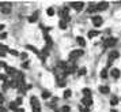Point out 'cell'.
<instances>
[{
    "instance_id": "obj_3",
    "label": "cell",
    "mask_w": 121,
    "mask_h": 112,
    "mask_svg": "<svg viewBox=\"0 0 121 112\" xmlns=\"http://www.w3.org/2000/svg\"><path fill=\"white\" fill-rule=\"evenodd\" d=\"M59 14H60V17L63 18V21H69V8L68 7H63L60 11H59Z\"/></svg>"
},
{
    "instance_id": "obj_40",
    "label": "cell",
    "mask_w": 121,
    "mask_h": 112,
    "mask_svg": "<svg viewBox=\"0 0 121 112\" xmlns=\"http://www.w3.org/2000/svg\"><path fill=\"white\" fill-rule=\"evenodd\" d=\"M0 112H7L6 108H3V107H0Z\"/></svg>"
},
{
    "instance_id": "obj_5",
    "label": "cell",
    "mask_w": 121,
    "mask_h": 112,
    "mask_svg": "<svg viewBox=\"0 0 121 112\" xmlns=\"http://www.w3.org/2000/svg\"><path fill=\"white\" fill-rule=\"evenodd\" d=\"M69 6H71L73 10L80 11V10L83 8V6H84V3H83V1H71V3H69Z\"/></svg>"
},
{
    "instance_id": "obj_20",
    "label": "cell",
    "mask_w": 121,
    "mask_h": 112,
    "mask_svg": "<svg viewBox=\"0 0 121 112\" xmlns=\"http://www.w3.org/2000/svg\"><path fill=\"white\" fill-rule=\"evenodd\" d=\"M10 109H12V111H15V112H17L18 109H19V108H18V105H17V103H15V101H12L11 104H10Z\"/></svg>"
},
{
    "instance_id": "obj_7",
    "label": "cell",
    "mask_w": 121,
    "mask_h": 112,
    "mask_svg": "<svg viewBox=\"0 0 121 112\" xmlns=\"http://www.w3.org/2000/svg\"><path fill=\"white\" fill-rule=\"evenodd\" d=\"M102 23H104V19H102L101 17H93V25L95 26V28H99Z\"/></svg>"
},
{
    "instance_id": "obj_38",
    "label": "cell",
    "mask_w": 121,
    "mask_h": 112,
    "mask_svg": "<svg viewBox=\"0 0 121 112\" xmlns=\"http://www.w3.org/2000/svg\"><path fill=\"white\" fill-rule=\"evenodd\" d=\"M33 112H41V108H33Z\"/></svg>"
},
{
    "instance_id": "obj_31",
    "label": "cell",
    "mask_w": 121,
    "mask_h": 112,
    "mask_svg": "<svg viewBox=\"0 0 121 112\" xmlns=\"http://www.w3.org/2000/svg\"><path fill=\"white\" fill-rule=\"evenodd\" d=\"M0 81H3V82L6 84V81H7V75H3V74H0Z\"/></svg>"
},
{
    "instance_id": "obj_34",
    "label": "cell",
    "mask_w": 121,
    "mask_h": 112,
    "mask_svg": "<svg viewBox=\"0 0 121 112\" xmlns=\"http://www.w3.org/2000/svg\"><path fill=\"white\" fill-rule=\"evenodd\" d=\"M15 103H17V105H21V104H22V98H21V97H18L17 100H15Z\"/></svg>"
},
{
    "instance_id": "obj_30",
    "label": "cell",
    "mask_w": 121,
    "mask_h": 112,
    "mask_svg": "<svg viewBox=\"0 0 121 112\" xmlns=\"http://www.w3.org/2000/svg\"><path fill=\"white\" fill-rule=\"evenodd\" d=\"M0 51L6 52V51H8V47H6V45H3V44H0Z\"/></svg>"
},
{
    "instance_id": "obj_27",
    "label": "cell",
    "mask_w": 121,
    "mask_h": 112,
    "mask_svg": "<svg viewBox=\"0 0 121 112\" xmlns=\"http://www.w3.org/2000/svg\"><path fill=\"white\" fill-rule=\"evenodd\" d=\"M69 111H71V109H69V107H67V105H64L60 109V112H69Z\"/></svg>"
},
{
    "instance_id": "obj_13",
    "label": "cell",
    "mask_w": 121,
    "mask_h": 112,
    "mask_svg": "<svg viewBox=\"0 0 121 112\" xmlns=\"http://www.w3.org/2000/svg\"><path fill=\"white\" fill-rule=\"evenodd\" d=\"M99 92L102 94H108V93H110V89L109 86H99Z\"/></svg>"
},
{
    "instance_id": "obj_35",
    "label": "cell",
    "mask_w": 121,
    "mask_h": 112,
    "mask_svg": "<svg viewBox=\"0 0 121 112\" xmlns=\"http://www.w3.org/2000/svg\"><path fill=\"white\" fill-rule=\"evenodd\" d=\"M7 38V33H0V40Z\"/></svg>"
},
{
    "instance_id": "obj_21",
    "label": "cell",
    "mask_w": 121,
    "mask_h": 112,
    "mask_svg": "<svg viewBox=\"0 0 121 112\" xmlns=\"http://www.w3.org/2000/svg\"><path fill=\"white\" fill-rule=\"evenodd\" d=\"M50 92H48V90H44V92H42V98H45V100H46V98H49L50 97Z\"/></svg>"
},
{
    "instance_id": "obj_39",
    "label": "cell",
    "mask_w": 121,
    "mask_h": 112,
    "mask_svg": "<svg viewBox=\"0 0 121 112\" xmlns=\"http://www.w3.org/2000/svg\"><path fill=\"white\" fill-rule=\"evenodd\" d=\"M21 57H22V59H27V55H26V53H22V55H21Z\"/></svg>"
},
{
    "instance_id": "obj_4",
    "label": "cell",
    "mask_w": 121,
    "mask_h": 112,
    "mask_svg": "<svg viewBox=\"0 0 121 112\" xmlns=\"http://www.w3.org/2000/svg\"><path fill=\"white\" fill-rule=\"evenodd\" d=\"M116 44H117V38H113V37H109V38H106L104 41L105 48H112V47H114Z\"/></svg>"
},
{
    "instance_id": "obj_19",
    "label": "cell",
    "mask_w": 121,
    "mask_h": 112,
    "mask_svg": "<svg viewBox=\"0 0 121 112\" xmlns=\"http://www.w3.org/2000/svg\"><path fill=\"white\" fill-rule=\"evenodd\" d=\"M110 104H112V105H117V104H118V98H117L116 96H112V98H110Z\"/></svg>"
},
{
    "instance_id": "obj_1",
    "label": "cell",
    "mask_w": 121,
    "mask_h": 112,
    "mask_svg": "<svg viewBox=\"0 0 121 112\" xmlns=\"http://www.w3.org/2000/svg\"><path fill=\"white\" fill-rule=\"evenodd\" d=\"M12 10V3L10 1H4V3H0V11L3 14H10Z\"/></svg>"
},
{
    "instance_id": "obj_43",
    "label": "cell",
    "mask_w": 121,
    "mask_h": 112,
    "mask_svg": "<svg viewBox=\"0 0 121 112\" xmlns=\"http://www.w3.org/2000/svg\"><path fill=\"white\" fill-rule=\"evenodd\" d=\"M110 112H117V111H114V109H113V111H110Z\"/></svg>"
},
{
    "instance_id": "obj_32",
    "label": "cell",
    "mask_w": 121,
    "mask_h": 112,
    "mask_svg": "<svg viewBox=\"0 0 121 112\" xmlns=\"http://www.w3.org/2000/svg\"><path fill=\"white\" fill-rule=\"evenodd\" d=\"M79 109H80V112H90L87 108H86V107H82V105L79 107Z\"/></svg>"
},
{
    "instance_id": "obj_12",
    "label": "cell",
    "mask_w": 121,
    "mask_h": 112,
    "mask_svg": "<svg viewBox=\"0 0 121 112\" xmlns=\"http://www.w3.org/2000/svg\"><path fill=\"white\" fill-rule=\"evenodd\" d=\"M6 70H7V74H8V75H14V77H15V75H17V73H18L14 67H8V66L6 67Z\"/></svg>"
},
{
    "instance_id": "obj_42",
    "label": "cell",
    "mask_w": 121,
    "mask_h": 112,
    "mask_svg": "<svg viewBox=\"0 0 121 112\" xmlns=\"http://www.w3.org/2000/svg\"><path fill=\"white\" fill-rule=\"evenodd\" d=\"M4 29V25H0V30H3Z\"/></svg>"
},
{
    "instance_id": "obj_11",
    "label": "cell",
    "mask_w": 121,
    "mask_h": 112,
    "mask_svg": "<svg viewBox=\"0 0 121 112\" xmlns=\"http://www.w3.org/2000/svg\"><path fill=\"white\" fill-rule=\"evenodd\" d=\"M118 56H120V53H118L117 51H112V52L109 53V60L110 62H113V60H116Z\"/></svg>"
},
{
    "instance_id": "obj_26",
    "label": "cell",
    "mask_w": 121,
    "mask_h": 112,
    "mask_svg": "<svg viewBox=\"0 0 121 112\" xmlns=\"http://www.w3.org/2000/svg\"><path fill=\"white\" fill-rule=\"evenodd\" d=\"M71 94H72V92H71L69 89L65 90V92H64V98H68V97H71Z\"/></svg>"
},
{
    "instance_id": "obj_41",
    "label": "cell",
    "mask_w": 121,
    "mask_h": 112,
    "mask_svg": "<svg viewBox=\"0 0 121 112\" xmlns=\"http://www.w3.org/2000/svg\"><path fill=\"white\" fill-rule=\"evenodd\" d=\"M17 112H25V109H23V108H19V109H18Z\"/></svg>"
},
{
    "instance_id": "obj_37",
    "label": "cell",
    "mask_w": 121,
    "mask_h": 112,
    "mask_svg": "<svg viewBox=\"0 0 121 112\" xmlns=\"http://www.w3.org/2000/svg\"><path fill=\"white\" fill-rule=\"evenodd\" d=\"M6 56V52H3V51H0V57H4Z\"/></svg>"
},
{
    "instance_id": "obj_44",
    "label": "cell",
    "mask_w": 121,
    "mask_h": 112,
    "mask_svg": "<svg viewBox=\"0 0 121 112\" xmlns=\"http://www.w3.org/2000/svg\"><path fill=\"white\" fill-rule=\"evenodd\" d=\"M0 67H1V64H0Z\"/></svg>"
},
{
    "instance_id": "obj_28",
    "label": "cell",
    "mask_w": 121,
    "mask_h": 112,
    "mask_svg": "<svg viewBox=\"0 0 121 112\" xmlns=\"http://www.w3.org/2000/svg\"><path fill=\"white\" fill-rule=\"evenodd\" d=\"M57 86L64 88V86H65V81H57Z\"/></svg>"
},
{
    "instance_id": "obj_23",
    "label": "cell",
    "mask_w": 121,
    "mask_h": 112,
    "mask_svg": "<svg viewBox=\"0 0 121 112\" xmlns=\"http://www.w3.org/2000/svg\"><path fill=\"white\" fill-rule=\"evenodd\" d=\"M99 75H101V78H104V79H105V78H108V70H102Z\"/></svg>"
},
{
    "instance_id": "obj_36",
    "label": "cell",
    "mask_w": 121,
    "mask_h": 112,
    "mask_svg": "<svg viewBox=\"0 0 121 112\" xmlns=\"http://www.w3.org/2000/svg\"><path fill=\"white\" fill-rule=\"evenodd\" d=\"M3 103H4V96H3V94H0V107L3 105Z\"/></svg>"
},
{
    "instance_id": "obj_18",
    "label": "cell",
    "mask_w": 121,
    "mask_h": 112,
    "mask_svg": "<svg viewBox=\"0 0 121 112\" xmlns=\"http://www.w3.org/2000/svg\"><path fill=\"white\" fill-rule=\"evenodd\" d=\"M76 42L80 45V47H84V45H86V41H84V38H83V37H78Z\"/></svg>"
},
{
    "instance_id": "obj_16",
    "label": "cell",
    "mask_w": 121,
    "mask_h": 112,
    "mask_svg": "<svg viewBox=\"0 0 121 112\" xmlns=\"http://www.w3.org/2000/svg\"><path fill=\"white\" fill-rule=\"evenodd\" d=\"M99 34V32L98 30H91V32H88V38H93V37H95V36H98Z\"/></svg>"
},
{
    "instance_id": "obj_29",
    "label": "cell",
    "mask_w": 121,
    "mask_h": 112,
    "mask_svg": "<svg viewBox=\"0 0 121 112\" xmlns=\"http://www.w3.org/2000/svg\"><path fill=\"white\" fill-rule=\"evenodd\" d=\"M48 15H49V17H52V15H53V14H55V10H53V8H52V7H50V8H48Z\"/></svg>"
},
{
    "instance_id": "obj_14",
    "label": "cell",
    "mask_w": 121,
    "mask_h": 112,
    "mask_svg": "<svg viewBox=\"0 0 121 112\" xmlns=\"http://www.w3.org/2000/svg\"><path fill=\"white\" fill-rule=\"evenodd\" d=\"M95 11H97V4L91 3V4H90V7H88L87 12H88V14H91V12H95Z\"/></svg>"
},
{
    "instance_id": "obj_25",
    "label": "cell",
    "mask_w": 121,
    "mask_h": 112,
    "mask_svg": "<svg viewBox=\"0 0 121 112\" xmlns=\"http://www.w3.org/2000/svg\"><path fill=\"white\" fill-rule=\"evenodd\" d=\"M26 48H27V49H30V51H33V52H35L37 55H39V52L37 51V48H34V47H31V45H27Z\"/></svg>"
},
{
    "instance_id": "obj_10",
    "label": "cell",
    "mask_w": 121,
    "mask_h": 112,
    "mask_svg": "<svg viewBox=\"0 0 121 112\" xmlns=\"http://www.w3.org/2000/svg\"><path fill=\"white\" fill-rule=\"evenodd\" d=\"M110 75H112V77H113L114 79H117V78H120L121 73H120V70H118V68H112V71H110Z\"/></svg>"
},
{
    "instance_id": "obj_9",
    "label": "cell",
    "mask_w": 121,
    "mask_h": 112,
    "mask_svg": "<svg viewBox=\"0 0 121 112\" xmlns=\"http://www.w3.org/2000/svg\"><path fill=\"white\" fill-rule=\"evenodd\" d=\"M82 104H84V107H91V104H93V98H91V97H83L82 98Z\"/></svg>"
},
{
    "instance_id": "obj_22",
    "label": "cell",
    "mask_w": 121,
    "mask_h": 112,
    "mask_svg": "<svg viewBox=\"0 0 121 112\" xmlns=\"http://www.w3.org/2000/svg\"><path fill=\"white\" fill-rule=\"evenodd\" d=\"M86 73H87V70H86L84 67H82V68L78 70V75H86Z\"/></svg>"
},
{
    "instance_id": "obj_15",
    "label": "cell",
    "mask_w": 121,
    "mask_h": 112,
    "mask_svg": "<svg viewBox=\"0 0 121 112\" xmlns=\"http://www.w3.org/2000/svg\"><path fill=\"white\" fill-rule=\"evenodd\" d=\"M82 93L84 94V97H91V90L88 89V88H84L82 90Z\"/></svg>"
},
{
    "instance_id": "obj_2",
    "label": "cell",
    "mask_w": 121,
    "mask_h": 112,
    "mask_svg": "<svg viewBox=\"0 0 121 112\" xmlns=\"http://www.w3.org/2000/svg\"><path fill=\"white\" fill-rule=\"evenodd\" d=\"M82 55H83V51H82V49L72 51V52H69V55H68V59H69L71 62H75V59H78V57H80Z\"/></svg>"
},
{
    "instance_id": "obj_17",
    "label": "cell",
    "mask_w": 121,
    "mask_h": 112,
    "mask_svg": "<svg viewBox=\"0 0 121 112\" xmlns=\"http://www.w3.org/2000/svg\"><path fill=\"white\" fill-rule=\"evenodd\" d=\"M37 19H38V12H35V14H33V15H31V17L29 18V22H35V21H37Z\"/></svg>"
},
{
    "instance_id": "obj_6",
    "label": "cell",
    "mask_w": 121,
    "mask_h": 112,
    "mask_svg": "<svg viewBox=\"0 0 121 112\" xmlns=\"http://www.w3.org/2000/svg\"><path fill=\"white\" fill-rule=\"evenodd\" d=\"M108 7H109V3H108V1H101V3L97 4V11H104Z\"/></svg>"
},
{
    "instance_id": "obj_24",
    "label": "cell",
    "mask_w": 121,
    "mask_h": 112,
    "mask_svg": "<svg viewBox=\"0 0 121 112\" xmlns=\"http://www.w3.org/2000/svg\"><path fill=\"white\" fill-rule=\"evenodd\" d=\"M59 26H60V29H67V22H65V21H63V19H61V21H60V23H59Z\"/></svg>"
},
{
    "instance_id": "obj_8",
    "label": "cell",
    "mask_w": 121,
    "mask_h": 112,
    "mask_svg": "<svg viewBox=\"0 0 121 112\" xmlns=\"http://www.w3.org/2000/svg\"><path fill=\"white\" fill-rule=\"evenodd\" d=\"M30 103H31V107H33V108H41V107H39V101H38V98H37L35 96H31Z\"/></svg>"
},
{
    "instance_id": "obj_33",
    "label": "cell",
    "mask_w": 121,
    "mask_h": 112,
    "mask_svg": "<svg viewBox=\"0 0 121 112\" xmlns=\"http://www.w3.org/2000/svg\"><path fill=\"white\" fill-rule=\"evenodd\" d=\"M8 52H10L11 55H14V56H18V55H19V53H18L17 51H14V49H10V51H8Z\"/></svg>"
}]
</instances>
